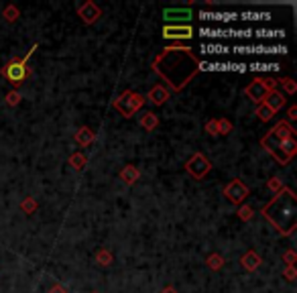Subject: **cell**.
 I'll return each mask as SVG.
<instances>
[{"label": "cell", "instance_id": "cell-1", "mask_svg": "<svg viewBox=\"0 0 297 293\" xmlns=\"http://www.w3.org/2000/svg\"><path fill=\"white\" fill-rule=\"evenodd\" d=\"M200 57L189 47L175 45L165 47L153 59V71L163 78L173 92L185 90V86L200 74Z\"/></svg>", "mask_w": 297, "mask_h": 293}, {"label": "cell", "instance_id": "cell-2", "mask_svg": "<svg viewBox=\"0 0 297 293\" xmlns=\"http://www.w3.org/2000/svg\"><path fill=\"white\" fill-rule=\"evenodd\" d=\"M263 218L283 236H291L297 228V195L293 189L283 187L273 200L263 206Z\"/></svg>", "mask_w": 297, "mask_h": 293}, {"label": "cell", "instance_id": "cell-3", "mask_svg": "<svg viewBox=\"0 0 297 293\" xmlns=\"http://www.w3.org/2000/svg\"><path fill=\"white\" fill-rule=\"evenodd\" d=\"M261 146L277 159L279 165H287L297 153V132L287 120H279L261 138Z\"/></svg>", "mask_w": 297, "mask_h": 293}, {"label": "cell", "instance_id": "cell-4", "mask_svg": "<svg viewBox=\"0 0 297 293\" xmlns=\"http://www.w3.org/2000/svg\"><path fill=\"white\" fill-rule=\"evenodd\" d=\"M35 49H37V45H35L33 49H29V53H27L25 57H11V61H9L3 69H0V76L7 78V82H11V84L15 86V90H17L27 78L33 76V69L27 65V61H29V57L33 55Z\"/></svg>", "mask_w": 297, "mask_h": 293}, {"label": "cell", "instance_id": "cell-5", "mask_svg": "<svg viewBox=\"0 0 297 293\" xmlns=\"http://www.w3.org/2000/svg\"><path fill=\"white\" fill-rule=\"evenodd\" d=\"M277 88V80L273 78H255L249 86L244 88V94L251 102H255L257 106L263 104L267 100V96Z\"/></svg>", "mask_w": 297, "mask_h": 293}, {"label": "cell", "instance_id": "cell-6", "mask_svg": "<svg viewBox=\"0 0 297 293\" xmlns=\"http://www.w3.org/2000/svg\"><path fill=\"white\" fill-rule=\"evenodd\" d=\"M222 195H224V198H226L230 204L240 206V204H244V200L251 195V187L246 185L242 179H232L230 183L224 185Z\"/></svg>", "mask_w": 297, "mask_h": 293}, {"label": "cell", "instance_id": "cell-7", "mask_svg": "<svg viewBox=\"0 0 297 293\" xmlns=\"http://www.w3.org/2000/svg\"><path fill=\"white\" fill-rule=\"evenodd\" d=\"M185 171H187L193 179H204V177L212 171V163H210V159H208L206 155L193 153V155L189 157V161L185 163Z\"/></svg>", "mask_w": 297, "mask_h": 293}, {"label": "cell", "instance_id": "cell-8", "mask_svg": "<svg viewBox=\"0 0 297 293\" xmlns=\"http://www.w3.org/2000/svg\"><path fill=\"white\" fill-rule=\"evenodd\" d=\"M78 17H80L86 25H94L98 19L102 17V11H100V7H98L96 3L88 0V3H84V5L78 7Z\"/></svg>", "mask_w": 297, "mask_h": 293}, {"label": "cell", "instance_id": "cell-9", "mask_svg": "<svg viewBox=\"0 0 297 293\" xmlns=\"http://www.w3.org/2000/svg\"><path fill=\"white\" fill-rule=\"evenodd\" d=\"M163 19L173 25V23H179V25H189V21L193 19V15L187 11V9H165L163 11Z\"/></svg>", "mask_w": 297, "mask_h": 293}, {"label": "cell", "instance_id": "cell-10", "mask_svg": "<svg viewBox=\"0 0 297 293\" xmlns=\"http://www.w3.org/2000/svg\"><path fill=\"white\" fill-rule=\"evenodd\" d=\"M163 37L165 39H191L193 29L189 25H165L163 27Z\"/></svg>", "mask_w": 297, "mask_h": 293}, {"label": "cell", "instance_id": "cell-11", "mask_svg": "<svg viewBox=\"0 0 297 293\" xmlns=\"http://www.w3.org/2000/svg\"><path fill=\"white\" fill-rule=\"evenodd\" d=\"M130 96H132V90H124L118 98H114L112 102V108L116 112H120L124 118H132V110H130Z\"/></svg>", "mask_w": 297, "mask_h": 293}, {"label": "cell", "instance_id": "cell-12", "mask_svg": "<svg viewBox=\"0 0 297 293\" xmlns=\"http://www.w3.org/2000/svg\"><path fill=\"white\" fill-rule=\"evenodd\" d=\"M234 53H285V45H271V47H265V45H257V47H234Z\"/></svg>", "mask_w": 297, "mask_h": 293}, {"label": "cell", "instance_id": "cell-13", "mask_svg": "<svg viewBox=\"0 0 297 293\" xmlns=\"http://www.w3.org/2000/svg\"><path fill=\"white\" fill-rule=\"evenodd\" d=\"M144 100H148L153 106H163L169 100V90L165 86H155L148 90V94L144 96Z\"/></svg>", "mask_w": 297, "mask_h": 293}, {"label": "cell", "instance_id": "cell-14", "mask_svg": "<svg viewBox=\"0 0 297 293\" xmlns=\"http://www.w3.org/2000/svg\"><path fill=\"white\" fill-rule=\"evenodd\" d=\"M261 263H263V259H261V255L257 253V251H249V253H244L242 257H240V265L249 271V273H253V271H257L259 267H261Z\"/></svg>", "mask_w": 297, "mask_h": 293}, {"label": "cell", "instance_id": "cell-15", "mask_svg": "<svg viewBox=\"0 0 297 293\" xmlns=\"http://www.w3.org/2000/svg\"><path fill=\"white\" fill-rule=\"evenodd\" d=\"M202 69H208V71H246V65L244 63H200V71Z\"/></svg>", "mask_w": 297, "mask_h": 293}, {"label": "cell", "instance_id": "cell-16", "mask_svg": "<svg viewBox=\"0 0 297 293\" xmlns=\"http://www.w3.org/2000/svg\"><path fill=\"white\" fill-rule=\"evenodd\" d=\"M120 179H122V183H126V185H134L138 179H140V171L136 169V165H124L122 169H120Z\"/></svg>", "mask_w": 297, "mask_h": 293}, {"label": "cell", "instance_id": "cell-17", "mask_svg": "<svg viewBox=\"0 0 297 293\" xmlns=\"http://www.w3.org/2000/svg\"><path fill=\"white\" fill-rule=\"evenodd\" d=\"M96 140V132L90 128V126H80L78 132H76V142L80 146H90L92 142Z\"/></svg>", "mask_w": 297, "mask_h": 293}, {"label": "cell", "instance_id": "cell-18", "mask_svg": "<svg viewBox=\"0 0 297 293\" xmlns=\"http://www.w3.org/2000/svg\"><path fill=\"white\" fill-rule=\"evenodd\" d=\"M285 102H287V98L281 94V92H277V90H273L269 96H267V100H265V104L273 110V112H277V110H281L283 106H285Z\"/></svg>", "mask_w": 297, "mask_h": 293}, {"label": "cell", "instance_id": "cell-19", "mask_svg": "<svg viewBox=\"0 0 297 293\" xmlns=\"http://www.w3.org/2000/svg\"><path fill=\"white\" fill-rule=\"evenodd\" d=\"M202 21H214V23H228V21H236L238 15L234 13H200Z\"/></svg>", "mask_w": 297, "mask_h": 293}, {"label": "cell", "instance_id": "cell-20", "mask_svg": "<svg viewBox=\"0 0 297 293\" xmlns=\"http://www.w3.org/2000/svg\"><path fill=\"white\" fill-rule=\"evenodd\" d=\"M140 126L146 130V132H153L157 126H159V116L155 112H144L142 118H140Z\"/></svg>", "mask_w": 297, "mask_h": 293}, {"label": "cell", "instance_id": "cell-21", "mask_svg": "<svg viewBox=\"0 0 297 293\" xmlns=\"http://www.w3.org/2000/svg\"><path fill=\"white\" fill-rule=\"evenodd\" d=\"M67 163H69L76 171H82V169L86 167V163H88V157H86L84 153H71L69 159H67Z\"/></svg>", "mask_w": 297, "mask_h": 293}, {"label": "cell", "instance_id": "cell-22", "mask_svg": "<svg viewBox=\"0 0 297 293\" xmlns=\"http://www.w3.org/2000/svg\"><path fill=\"white\" fill-rule=\"evenodd\" d=\"M112 261H114V255L108 249H100L96 253V263L100 267H108V265H112Z\"/></svg>", "mask_w": 297, "mask_h": 293}, {"label": "cell", "instance_id": "cell-23", "mask_svg": "<svg viewBox=\"0 0 297 293\" xmlns=\"http://www.w3.org/2000/svg\"><path fill=\"white\" fill-rule=\"evenodd\" d=\"M255 114H257V118H259L261 122H269V120H271V118L275 116V112H273V110H271V108H269V106H267L265 102L257 106V110H255Z\"/></svg>", "mask_w": 297, "mask_h": 293}, {"label": "cell", "instance_id": "cell-24", "mask_svg": "<svg viewBox=\"0 0 297 293\" xmlns=\"http://www.w3.org/2000/svg\"><path fill=\"white\" fill-rule=\"evenodd\" d=\"M37 208H39V204H37V200H35V198H31V195H27V198L21 202V212H25L27 216L35 214V212H37Z\"/></svg>", "mask_w": 297, "mask_h": 293}, {"label": "cell", "instance_id": "cell-25", "mask_svg": "<svg viewBox=\"0 0 297 293\" xmlns=\"http://www.w3.org/2000/svg\"><path fill=\"white\" fill-rule=\"evenodd\" d=\"M206 265H208V269H212V271H220V269L224 267V259H222V255L212 253V255H208Z\"/></svg>", "mask_w": 297, "mask_h": 293}, {"label": "cell", "instance_id": "cell-26", "mask_svg": "<svg viewBox=\"0 0 297 293\" xmlns=\"http://www.w3.org/2000/svg\"><path fill=\"white\" fill-rule=\"evenodd\" d=\"M144 96L142 94H138V92H132V96H130V110H132V116L144 106Z\"/></svg>", "mask_w": 297, "mask_h": 293}, {"label": "cell", "instance_id": "cell-27", "mask_svg": "<svg viewBox=\"0 0 297 293\" xmlns=\"http://www.w3.org/2000/svg\"><path fill=\"white\" fill-rule=\"evenodd\" d=\"M236 216H238L242 222H249V220L255 216V210H253L249 204H240V206H238V212H236Z\"/></svg>", "mask_w": 297, "mask_h": 293}, {"label": "cell", "instance_id": "cell-28", "mask_svg": "<svg viewBox=\"0 0 297 293\" xmlns=\"http://www.w3.org/2000/svg\"><path fill=\"white\" fill-rule=\"evenodd\" d=\"M3 17H5L7 23H15V21L21 17V13H19V9H17L15 5H9V7L3 9Z\"/></svg>", "mask_w": 297, "mask_h": 293}, {"label": "cell", "instance_id": "cell-29", "mask_svg": "<svg viewBox=\"0 0 297 293\" xmlns=\"http://www.w3.org/2000/svg\"><path fill=\"white\" fill-rule=\"evenodd\" d=\"M21 94L17 92V90H11L9 94H7V98H5V102H7V106H11V108H17L19 104H21Z\"/></svg>", "mask_w": 297, "mask_h": 293}, {"label": "cell", "instance_id": "cell-30", "mask_svg": "<svg viewBox=\"0 0 297 293\" xmlns=\"http://www.w3.org/2000/svg\"><path fill=\"white\" fill-rule=\"evenodd\" d=\"M277 84H281V88H283L287 94H291V96L297 92V84H295L291 78H283V80H279Z\"/></svg>", "mask_w": 297, "mask_h": 293}, {"label": "cell", "instance_id": "cell-31", "mask_svg": "<svg viewBox=\"0 0 297 293\" xmlns=\"http://www.w3.org/2000/svg\"><path fill=\"white\" fill-rule=\"evenodd\" d=\"M230 132H232V122H230L228 118H220V120H218V134L226 136V134H230Z\"/></svg>", "mask_w": 297, "mask_h": 293}, {"label": "cell", "instance_id": "cell-32", "mask_svg": "<svg viewBox=\"0 0 297 293\" xmlns=\"http://www.w3.org/2000/svg\"><path fill=\"white\" fill-rule=\"evenodd\" d=\"M285 185H283V179L281 177H271L269 181H267V189L269 191H273V193H277V191H281Z\"/></svg>", "mask_w": 297, "mask_h": 293}, {"label": "cell", "instance_id": "cell-33", "mask_svg": "<svg viewBox=\"0 0 297 293\" xmlns=\"http://www.w3.org/2000/svg\"><path fill=\"white\" fill-rule=\"evenodd\" d=\"M253 71H271V69H279V65L277 63H251L249 65ZM246 67V69H249Z\"/></svg>", "mask_w": 297, "mask_h": 293}, {"label": "cell", "instance_id": "cell-34", "mask_svg": "<svg viewBox=\"0 0 297 293\" xmlns=\"http://www.w3.org/2000/svg\"><path fill=\"white\" fill-rule=\"evenodd\" d=\"M240 19L244 21H265V19H271L269 13H244Z\"/></svg>", "mask_w": 297, "mask_h": 293}, {"label": "cell", "instance_id": "cell-35", "mask_svg": "<svg viewBox=\"0 0 297 293\" xmlns=\"http://www.w3.org/2000/svg\"><path fill=\"white\" fill-rule=\"evenodd\" d=\"M202 51L204 53H226L228 47H222V45H204Z\"/></svg>", "mask_w": 297, "mask_h": 293}, {"label": "cell", "instance_id": "cell-36", "mask_svg": "<svg viewBox=\"0 0 297 293\" xmlns=\"http://www.w3.org/2000/svg\"><path fill=\"white\" fill-rule=\"evenodd\" d=\"M206 132L210 136H218V118H210L206 122Z\"/></svg>", "mask_w": 297, "mask_h": 293}, {"label": "cell", "instance_id": "cell-37", "mask_svg": "<svg viewBox=\"0 0 297 293\" xmlns=\"http://www.w3.org/2000/svg\"><path fill=\"white\" fill-rule=\"evenodd\" d=\"M295 261H297V255H295V251H293V249L283 253V263H285L287 267H295Z\"/></svg>", "mask_w": 297, "mask_h": 293}, {"label": "cell", "instance_id": "cell-38", "mask_svg": "<svg viewBox=\"0 0 297 293\" xmlns=\"http://www.w3.org/2000/svg\"><path fill=\"white\" fill-rule=\"evenodd\" d=\"M283 277H285L287 281H295V277H297V269H295V267H287V269L283 271Z\"/></svg>", "mask_w": 297, "mask_h": 293}, {"label": "cell", "instance_id": "cell-39", "mask_svg": "<svg viewBox=\"0 0 297 293\" xmlns=\"http://www.w3.org/2000/svg\"><path fill=\"white\" fill-rule=\"evenodd\" d=\"M49 293H67V289H65L61 283H55V285H51V289H49Z\"/></svg>", "mask_w": 297, "mask_h": 293}, {"label": "cell", "instance_id": "cell-40", "mask_svg": "<svg viewBox=\"0 0 297 293\" xmlns=\"http://www.w3.org/2000/svg\"><path fill=\"white\" fill-rule=\"evenodd\" d=\"M287 118H289V120H295V118H297V106H295V104L289 108V112H287ZM289 120H287V122H289Z\"/></svg>", "mask_w": 297, "mask_h": 293}, {"label": "cell", "instance_id": "cell-41", "mask_svg": "<svg viewBox=\"0 0 297 293\" xmlns=\"http://www.w3.org/2000/svg\"><path fill=\"white\" fill-rule=\"evenodd\" d=\"M161 293H177V291H175V289H173V287H165V289H163V291H161Z\"/></svg>", "mask_w": 297, "mask_h": 293}, {"label": "cell", "instance_id": "cell-42", "mask_svg": "<svg viewBox=\"0 0 297 293\" xmlns=\"http://www.w3.org/2000/svg\"><path fill=\"white\" fill-rule=\"evenodd\" d=\"M94 293H96V291H94Z\"/></svg>", "mask_w": 297, "mask_h": 293}]
</instances>
